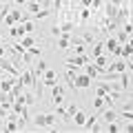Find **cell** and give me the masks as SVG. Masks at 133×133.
<instances>
[{
	"mask_svg": "<svg viewBox=\"0 0 133 133\" xmlns=\"http://www.w3.org/2000/svg\"><path fill=\"white\" fill-rule=\"evenodd\" d=\"M91 84H93V78H91L89 73H78V76H76V82H73V89H71V91H76V93H78L80 89H87V87H91Z\"/></svg>",
	"mask_w": 133,
	"mask_h": 133,
	"instance_id": "6da1fadb",
	"label": "cell"
},
{
	"mask_svg": "<svg viewBox=\"0 0 133 133\" xmlns=\"http://www.w3.org/2000/svg\"><path fill=\"white\" fill-rule=\"evenodd\" d=\"M51 95H53V104H64L66 100H64V95H66V87H62V84H53L51 87Z\"/></svg>",
	"mask_w": 133,
	"mask_h": 133,
	"instance_id": "7a4b0ae2",
	"label": "cell"
},
{
	"mask_svg": "<svg viewBox=\"0 0 133 133\" xmlns=\"http://www.w3.org/2000/svg\"><path fill=\"white\" fill-rule=\"evenodd\" d=\"M58 78H60V73H58L56 69H51V66L42 73V82H44V87H49V89H51L53 84H58Z\"/></svg>",
	"mask_w": 133,
	"mask_h": 133,
	"instance_id": "3957f363",
	"label": "cell"
},
{
	"mask_svg": "<svg viewBox=\"0 0 133 133\" xmlns=\"http://www.w3.org/2000/svg\"><path fill=\"white\" fill-rule=\"evenodd\" d=\"M87 118H89V115H87V111H84V109H78L76 115H73L71 129H73V127H76V129H82V127H84V122H87Z\"/></svg>",
	"mask_w": 133,
	"mask_h": 133,
	"instance_id": "277c9868",
	"label": "cell"
},
{
	"mask_svg": "<svg viewBox=\"0 0 133 133\" xmlns=\"http://www.w3.org/2000/svg\"><path fill=\"white\" fill-rule=\"evenodd\" d=\"M24 33H27V31H24L22 22H18V24H11V27H9V38H11V40H20V38L24 36Z\"/></svg>",
	"mask_w": 133,
	"mask_h": 133,
	"instance_id": "5b68a950",
	"label": "cell"
},
{
	"mask_svg": "<svg viewBox=\"0 0 133 133\" xmlns=\"http://www.w3.org/2000/svg\"><path fill=\"white\" fill-rule=\"evenodd\" d=\"M16 82H18V78H16V76H5V78H2V82H0V91L9 93V91L14 89Z\"/></svg>",
	"mask_w": 133,
	"mask_h": 133,
	"instance_id": "8992f818",
	"label": "cell"
},
{
	"mask_svg": "<svg viewBox=\"0 0 133 133\" xmlns=\"http://www.w3.org/2000/svg\"><path fill=\"white\" fill-rule=\"evenodd\" d=\"M20 42H22L24 49H29V47H33V44L38 42V40H36V36H33V33H24L22 38H20Z\"/></svg>",
	"mask_w": 133,
	"mask_h": 133,
	"instance_id": "52a82bcc",
	"label": "cell"
},
{
	"mask_svg": "<svg viewBox=\"0 0 133 133\" xmlns=\"http://www.w3.org/2000/svg\"><path fill=\"white\" fill-rule=\"evenodd\" d=\"M42 44H44V40H40V42H36V44H33V47H29L27 51L31 53L33 58H42Z\"/></svg>",
	"mask_w": 133,
	"mask_h": 133,
	"instance_id": "ba28073f",
	"label": "cell"
},
{
	"mask_svg": "<svg viewBox=\"0 0 133 133\" xmlns=\"http://www.w3.org/2000/svg\"><path fill=\"white\" fill-rule=\"evenodd\" d=\"M24 9H27L29 14H38V11L42 9V5H40L38 0H33V2H29V0H27V5H24Z\"/></svg>",
	"mask_w": 133,
	"mask_h": 133,
	"instance_id": "9c48e42d",
	"label": "cell"
},
{
	"mask_svg": "<svg viewBox=\"0 0 133 133\" xmlns=\"http://www.w3.org/2000/svg\"><path fill=\"white\" fill-rule=\"evenodd\" d=\"M91 49H93V53H91V56L95 58V56H102L107 47H104V42H95V44H91Z\"/></svg>",
	"mask_w": 133,
	"mask_h": 133,
	"instance_id": "30bf717a",
	"label": "cell"
},
{
	"mask_svg": "<svg viewBox=\"0 0 133 133\" xmlns=\"http://www.w3.org/2000/svg\"><path fill=\"white\" fill-rule=\"evenodd\" d=\"M115 38H118V42H120V44H124V42H127L129 38H131V33H129L127 29H122V31H120L118 36H115Z\"/></svg>",
	"mask_w": 133,
	"mask_h": 133,
	"instance_id": "8fae6325",
	"label": "cell"
},
{
	"mask_svg": "<svg viewBox=\"0 0 133 133\" xmlns=\"http://www.w3.org/2000/svg\"><path fill=\"white\" fill-rule=\"evenodd\" d=\"M78 109H82V107H80V104H76V102H69V104H66V113L71 115V118L76 115V111H78Z\"/></svg>",
	"mask_w": 133,
	"mask_h": 133,
	"instance_id": "7c38bea8",
	"label": "cell"
},
{
	"mask_svg": "<svg viewBox=\"0 0 133 133\" xmlns=\"http://www.w3.org/2000/svg\"><path fill=\"white\" fill-rule=\"evenodd\" d=\"M53 11H56V14L62 11V0H53Z\"/></svg>",
	"mask_w": 133,
	"mask_h": 133,
	"instance_id": "4fadbf2b",
	"label": "cell"
},
{
	"mask_svg": "<svg viewBox=\"0 0 133 133\" xmlns=\"http://www.w3.org/2000/svg\"><path fill=\"white\" fill-rule=\"evenodd\" d=\"M5 127H7V118L0 115V131H5Z\"/></svg>",
	"mask_w": 133,
	"mask_h": 133,
	"instance_id": "5bb4252c",
	"label": "cell"
},
{
	"mask_svg": "<svg viewBox=\"0 0 133 133\" xmlns=\"http://www.w3.org/2000/svg\"><path fill=\"white\" fill-rule=\"evenodd\" d=\"M93 5V0H80V7H91Z\"/></svg>",
	"mask_w": 133,
	"mask_h": 133,
	"instance_id": "9a60e30c",
	"label": "cell"
},
{
	"mask_svg": "<svg viewBox=\"0 0 133 133\" xmlns=\"http://www.w3.org/2000/svg\"><path fill=\"white\" fill-rule=\"evenodd\" d=\"M11 2H16L18 7H24V5H27V0H11Z\"/></svg>",
	"mask_w": 133,
	"mask_h": 133,
	"instance_id": "2e32d148",
	"label": "cell"
},
{
	"mask_svg": "<svg viewBox=\"0 0 133 133\" xmlns=\"http://www.w3.org/2000/svg\"><path fill=\"white\" fill-rule=\"evenodd\" d=\"M127 66L131 69V73H133V60H131V58H127Z\"/></svg>",
	"mask_w": 133,
	"mask_h": 133,
	"instance_id": "e0dca14e",
	"label": "cell"
},
{
	"mask_svg": "<svg viewBox=\"0 0 133 133\" xmlns=\"http://www.w3.org/2000/svg\"><path fill=\"white\" fill-rule=\"evenodd\" d=\"M0 44H2V33H0Z\"/></svg>",
	"mask_w": 133,
	"mask_h": 133,
	"instance_id": "ac0fdd59",
	"label": "cell"
}]
</instances>
